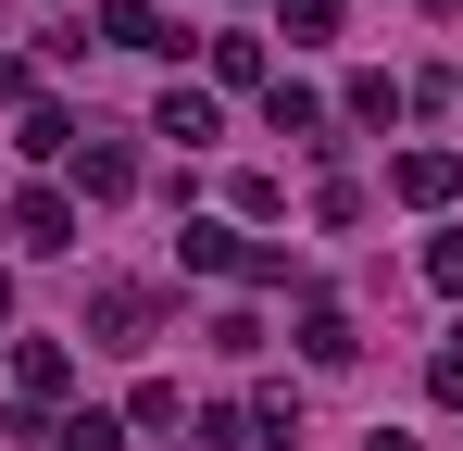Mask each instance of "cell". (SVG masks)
I'll list each match as a JSON object with an SVG mask.
<instances>
[{
    "mask_svg": "<svg viewBox=\"0 0 463 451\" xmlns=\"http://www.w3.org/2000/svg\"><path fill=\"white\" fill-rule=\"evenodd\" d=\"M351 351H364V339H351V313H338V301H301V364H351Z\"/></svg>",
    "mask_w": 463,
    "mask_h": 451,
    "instance_id": "8fae6325",
    "label": "cell"
},
{
    "mask_svg": "<svg viewBox=\"0 0 463 451\" xmlns=\"http://www.w3.org/2000/svg\"><path fill=\"white\" fill-rule=\"evenodd\" d=\"M338 13L351 0H288V38H338Z\"/></svg>",
    "mask_w": 463,
    "mask_h": 451,
    "instance_id": "ffe728a7",
    "label": "cell"
},
{
    "mask_svg": "<svg viewBox=\"0 0 463 451\" xmlns=\"http://www.w3.org/2000/svg\"><path fill=\"white\" fill-rule=\"evenodd\" d=\"M88 38H100V51H188V38L163 25V0H100V13H88Z\"/></svg>",
    "mask_w": 463,
    "mask_h": 451,
    "instance_id": "277c9868",
    "label": "cell"
},
{
    "mask_svg": "<svg viewBox=\"0 0 463 451\" xmlns=\"http://www.w3.org/2000/svg\"><path fill=\"white\" fill-rule=\"evenodd\" d=\"M126 427H188V389H175V376H138V401H126Z\"/></svg>",
    "mask_w": 463,
    "mask_h": 451,
    "instance_id": "5bb4252c",
    "label": "cell"
},
{
    "mask_svg": "<svg viewBox=\"0 0 463 451\" xmlns=\"http://www.w3.org/2000/svg\"><path fill=\"white\" fill-rule=\"evenodd\" d=\"M201 451H250V401H213L201 414Z\"/></svg>",
    "mask_w": 463,
    "mask_h": 451,
    "instance_id": "e0dca14e",
    "label": "cell"
},
{
    "mask_svg": "<svg viewBox=\"0 0 463 451\" xmlns=\"http://www.w3.org/2000/svg\"><path fill=\"white\" fill-rule=\"evenodd\" d=\"M76 139H88V126L63 113V101H25V139H13V150H25V163H76Z\"/></svg>",
    "mask_w": 463,
    "mask_h": 451,
    "instance_id": "30bf717a",
    "label": "cell"
},
{
    "mask_svg": "<svg viewBox=\"0 0 463 451\" xmlns=\"http://www.w3.org/2000/svg\"><path fill=\"white\" fill-rule=\"evenodd\" d=\"M213 351H226V364H250V351H263V313H250V301H226V313H213Z\"/></svg>",
    "mask_w": 463,
    "mask_h": 451,
    "instance_id": "9a60e30c",
    "label": "cell"
},
{
    "mask_svg": "<svg viewBox=\"0 0 463 451\" xmlns=\"http://www.w3.org/2000/svg\"><path fill=\"white\" fill-rule=\"evenodd\" d=\"M376 451H426V439H401V427H376Z\"/></svg>",
    "mask_w": 463,
    "mask_h": 451,
    "instance_id": "44dd1931",
    "label": "cell"
},
{
    "mask_svg": "<svg viewBox=\"0 0 463 451\" xmlns=\"http://www.w3.org/2000/svg\"><path fill=\"white\" fill-rule=\"evenodd\" d=\"M0 364H13V351H0Z\"/></svg>",
    "mask_w": 463,
    "mask_h": 451,
    "instance_id": "cb8c5ba5",
    "label": "cell"
},
{
    "mask_svg": "<svg viewBox=\"0 0 463 451\" xmlns=\"http://www.w3.org/2000/svg\"><path fill=\"white\" fill-rule=\"evenodd\" d=\"M0 226H13V251H76V238H88V201H76V188H13Z\"/></svg>",
    "mask_w": 463,
    "mask_h": 451,
    "instance_id": "3957f363",
    "label": "cell"
},
{
    "mask_svg": "<svg viewBox=\"0 0 463 451\" xmlns=\"http://www.w3.org/2000/svg\"><path fill=\"white\" fill-rule=\"evenodd\" d=\"M263 126H276V139H301V150H338V139H326V101H313L301 75H276V88H263Z\"/></svg>",
    "mask_w": 463,
    "mask_h": 451,
    "instance_id": "ba28073f",
    "label": "cell"
},
{
    "mask_svg": "<svg viewBox=\"0 0 463 451\" xmlns=\"http://www.w3.org/2000/svg\"><path fill=\"white\" fill-rule=\"evenodd\" d=\"M51 451H138V427H126V414H100V401H76V414L51 427Z\"/></svg>",
    "mask_w": 463,
    "mask_h": 451,
    "instance_id": "7c38bea8",
    "label": "cell"
},
{
    "mask_svg": "<svg viewBox=\"0 0 463 451\" xmlns=\"http://www.w3.org/2000/svg\"><path fill=\"white\" fill-rule=\"evenodd\" d=\"M388 188H401L413 214H439V201H463V163H451V150H401V163H388Z\"/></svg>",
    "mask_w": 463,
    "mask_h": 451,
    "instance_id": "52a82bcc",
    "label": "cell"
},
{
    "mask_svg": "<svg viewBox=\"0 0 463 451\" xmlns=\"http://www.w3.org/2000/svg\"><path fill=\"white\" fill-rule=\"evenodd\" d=\"M426 401H451V414H463V326L439 339V364H426Z\"/></svg>",
    "mask_w": 463,
    "mask_h": 451,
    "instance_id": "ac0fdd59",
    "label": "cell"
},
{
    "mask_svg": "<svg viewBox=\"0 0 463 451\" xmlns=\"http://www.w3.org/2000/svg\"><path fill=\"white\" fill-rule=\"evenodd\" d=\"M63 389H76L63 339H13V414H0V439H51L63 427Z\"/></svg>",
    "mask_w": 463,
    "mask_h": 451,
    "instance_id": "6da1fadb",
    "label": "cell"
},
{
    "mask_svg": "<svg viewBox=\"0 0 463 451\" xmlns=\"http://www.w3.org/2000/svg\"><path fill=\"white\" fill-rule=\"evenodd\" d=\"M401 101H413L401 75H351V126H401Z\"/></svg>",
    "mask_w": 463,
    "mask_h": 451,
    "instance_id": "4fadbf2b",
    "label": "cell"
},
{
    "mask_svg": "<svg viewBox=\"0 0 463 451\" xmlns=\"http://www.w3.org/2000/svg\"><path fill=\"white\" fill-rule=\"evenodd\" d=\"M426 13H451V0H426Z\"/></svg>",
    "mask_w": 463,
    "mask_h": 451,
    "instance_id": "603a6c76",
    "label": "cell"
},
{
    "mask_svg": "<svg viewBox=\"0 0 463 451\" xmlns=\"http://www.w3.org/2000/svg\"><path fill=\"white\" fill-rule=\"evenodd\" d=\"M138 188V150L126 139H76V201H126Z\"/></svg>",
    "mask_w": 463,
    "mask_h": 451,
    "instance_id": "9c48e42d",
    "label": "cell"
},
{
    "mask_svg": "<svg viewBox=\"0 0 463 451\" xmlns=\"http://www.w3.org/2000/svg\"><path fill=\"white\" fill-rule=\"evenodd\" d=\"M151 139L213 150V139H226V101H213V88H163V101H151Z\"/></svg>",
    "mask_w": 463,
    "mask_h": 451,
    "instance_id": "5b68a950",
    "label": "cell"
},
{
    "mask_svg": "<svg viewBox=\"0 0 463 451\" xmlns=\"http://www.w3.org/2000/svg\"><path fill=\"white\" fill-rule=\"evenodd\" d=\"M213 88H263V38H213Z\"/></svg>",
    "mask_w": 463,
    "mask_h": 451,
    "instance_id": "2e32d148",
    "label": "cell"
},
{
    "mask_svg": "<svg viewBox=\"0 0 463 451\" xmlns=\"http://www.w3.org/2000/svg\"><path fill=\"white\" fill-rule=\"evenodd\" d=\"M0 326H13V276H0Z\"/></svg>",
    "mask_w": 463,
    "mask_h": 451,
    "instance_id": "7402d4cb",
    "label": "cell"
},
{
    "mask_svg": "<svg viewBox=\"0 0 463 451\" xmlns=\"http://www.w3.org/2000/svg\"><path fill=\"white\" fill-rule=\"evenodd\" d=\"M163 339V289L151 276H100L88 289V351H151Z\"/></svg>",
    "mask_w": 463,
    "mask_h": 451,
    "instance_id": "7a4b0ae2",
    "label": "cell"
},
{
    "mask_svg": "<svg viewBox=\"0 0 463 451\" xmlns=\"http://www.w3.org/2000/svg\"><path fill=\"white\" fill-rule=\"evenodd\" d=\"M175 264H188V276H238V264H250V238H238L226 214H188V226H175Z\"/></svg>",
    "mask_w": 463,
    "mask_h": 451,
    "instance_id": "8992f818",
    "label": "cell"
},
{
    "mask_svg": "<svg viewBox=\"0 0 463 451\" xmlns=\"http://www.w3.org/2000/svg\"><path fill=\"white\" fill-rule=\"evenodd\" d=\"M426 276H439V289L463 301V226H439V238H426Z\"/></svg>",
    "mask_w": 463,
    "mask_h": 451,
    "instance_id": "d6986e66",
    "label": "cell"
}]
</instances>
